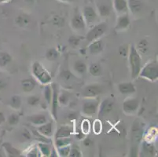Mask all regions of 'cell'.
Wrapping results in <instances>:
<instances>
[{
	"mask_svg": "<svg viewBox=\"0 0 158 157\" xmlns=\"http://www.w3.org/2000/svg\"><path fill=\"white\" fill-rule=\"evenodd\" d=\"M127 56H128L129 65H130L131 76L133 80H135L139 77L141 68L143 67L142 57H141V54H139L137 49L133 45L129 47V53Z\"/></svg>",
	"mask_w": 158,
	"mask_h": 157,
	"instance_id": "obj_1",
	"label": "cell"
},
{
	"mask_svg": "<svg viewBox=\"0 0 158 157\" xmlns=\"http://www.w3.org/2000/svg\"><path fill=\"white\" fill-rule=\"evenodd\" d=\"M31 72L34 77L43 85L49 84L52 80V77L50 72L39 61H35L32 64Z\"/></svg>",
	"mask_w": 158,
	"mask_h": 157,
	"instance_id": "obj_2",
	"label": "cell"
},
{
	"mask_svg": "<svg viewBox=\"0 0 158 157\" xmlns=\"http://www.w3.org/2000/svg\"><path fill=\"white\" fill-rule=\"evenodd\" d=\"M139 77L150 82H154L158 79V63L156 60H151L142 67Z\"/></svg>",
	"mask_w": 158,
	"mask_h": 157,
	"instance_id": "obj_3",
	"label": "cell"
},
{
	"mask_svg": "<svg viewBox=\"0 0 158 157\" xmlns=\"http://www.w3.org/2000/svg\"><path fill=\"white\" fill-rule=\"evenodd\" d=\"M107 29L108 25L104 22L94 24L87 31V35H86V39L88 43H91V42L99 39L104 35L105 33L107 31Z\"/></svg>",
	"mask_w": 158,
	"mask_h": 157,
	"instance_id": "obj_4",
	"label": "cell"
},
{
	"mask_svg": "<svg viewBox=\"0 0 158 157\" xmlns=\"http://www.w3.org/2000/svg\"><path fill=\"white\" fill-rule=\"evenodd\" d=\"M82 15L84 17L87 27L91 28L92 26L97 24L98 19V14L97 10L91 6H86L83 9Z\"/></svg>",
	"mask_w": 158,
	"mask_h": 157,
	"instance_id": "obj_5",
	"label": "cell"
},
{
	"mask_svg": "<svg viewBox=\"0 0 158 157\" xmlns=\"http://www.w3.org/2000/svg\"><path fill=\"white\" fill-rule=\"evenodd\" d=\"M99 101L95 98H86L82 105V112L87 116H93L98 113Z\"/></svg>",
	"mask_w": 158,
	"mask_h": 157,
	"instance_id": "obj_6",
	"label": "cell"
},
{
	"mask_svg": "<svg viewBox=\"0 0 158 157\" xmlns=\"http://www.w3.org/2000/svg\"><path fill=\"white\" fill-rule=\"evenodd\" d=\"M102 92V86L100 84L92 83V84H89L84 86V88L82 90L81 95L84 98H95Z\"/></svg>",
	"mask_w": 158,
	"mask_h": 157,
	"instance_id": "obj_7",
	"label": "cell"
},
{
	"mask_svg": "<svg viewBox=\"0 0 158 157\" xmlns=\"http://www.w3.org/2000/svg\"><path fill=\"white\" fill-rule=\"evenodd\" d=\"M140 101L136 97H128L123 101L122 109L123 112L127 115L135 114L139 109Z\"/></svg>",
	"mask_w": 158,
	"mask_h": 157,
	"instance_id": "obj_8",
	"label": "cell"
},
{
	"mask_svg": "<svg viewBox=\"0 0 158 157\" xmlns=\"http://www.w3.org/2000/svg\"><path fill=\"white\" fill-rule=\"evenodd\" d=\"M71 26L73 30L77 31H84L87 28L85 21L84 19V17L82 15V13L77 10L71 19Z\"/></svg>",
	"mask_w": 158,
	"mask_h": 157,
	"instance_id": "obj_9",
	"label": "cell"
},
{
	"mask_svg": "<svg viewBox=\"0 0 158 157\" xmlns=\"http://www.w3.org/2000/svg\"><path fill=\"white\" fill-rule=\"evenodd\" d=\"M113 108H114V101L112 98L105 99L99 104L98 111V116L101 117L107 116L113 111Z\"/></svg>",
	"mask_w": 158,
	"mask_h": 157,
	"instance_id": "obj_10",
	"label": "cell"
},
{
	"mask_svg": "<svg viewBox=\"0 0 158 157\" xmlns=\"http://www.w3.org/2000/svg\"><path fill=\"white\" fill-rule=\"evenodd\" d=\"M130 24L131 18L129 17L128 14L119 15L118 17H117V20H116L115 29L118 31H124V30H127L129 28Z\"/></svg>",
	"mask_w": 158,
	"mask_h": 157,
	"instance_id": "obj_11",
	"label": "cell"
},
{
	"mask_svg": "<svg viewBox=\"0 0 158 157\" xmlns=\"http://www.w3.org/2000/svg\"><path fill=\"white\" fill-rule=\"evenodd\" d=\"M51 87H52V99H51V109H52V116L54 119L57 120V106H58V101H57V97H58V86L57 83H51Z\"/></svg>",
	"mask_w": 158,
	"mask_h": 157,
	"instance_id": "obj_12",
	"label": "cell"
},
{
	"mask_svg": "<svg viewBox=\"0 0 158 157\" xmlns=\"http://www.w3.org/2000/svg\"><path fill=\"white\" fill-rule=\"evenodd\" d=\"M113 7L118 16L128 14L129 12L127 0H113Z\"/></svg>",
	"mask_w": 158,
	"mask_h": 157,
	"instance_id": "obj_13",
	"label": "cell"
},
{
	"mask_svg": "<svg viewBox=\"0 0 158 157\" xmlns=\"http://www.w3.org/2000/svg\"><path fill=\"white\" fill-rule=\"evenodd\" d=\"M117 89H118V91L123 95L132 94L136 92V87L131 82H123V83H119Z\"/></svg>",
	"mask_w": 158,
	"mask_h": 157,
	"instance_id": "obj_14",
	"label": "cell"
},
{
	"mask_svg": "<svg viewBox=\"0 0 158 157\" xmlns=\"http://www.w3.org/2000/svg\"><path fill=\"white\" fill-rule=\"evenodd\" d=\"M104 48V43L102 39L90 43L88 46V51L91 55H98L102 53Z\"/></svg>",
	"mask_w": 158,
	"mask_h": 157,
	"instance_id": "obj_15",
	"label": "cell"
},
{
	"mask_svg": "<svg viewBox=\"0 0 158 157\" xmlns=\"http://www.w3.org/2000/svg\"><path fill=\"white\" fill-rule=\"evenodd\" d=\"M54 127L51 122H47L44 124L37 126L36 131L44 137H51L53 134Z\"/></svg>",
	"mask_w": 158,
	"mask_h": 157,
	"instance_id": "obj_16",
	"label": "cell"
},
{
	"mask_svg": "<svg viewBox=\"0 0 158 157\" xmlns=\"http://www.w3.org/2000/svg\"><path fill=\"white\" fill-rule=\"evenodd\" d=\"M27 119L29 123L31 124L35 125V126H40V125L44 124V123L48 122L47 121V116L44 114L38 113V114H33L31 116H29L27 117Z\"/></svg>",
	"mask_w": 158,
	"mask_h": 157,
	"instance_id": "obj_17",
	"label": "cell"
},
{
	"mask_svg": "<svg viewBox=\"0 0 158 157\" xmlns=\"http://www.w3.org/2000/svg\"><path fill=\"white\" fill-rule=\"evenodd\" d=\"M112 7L107 2H98L97 3V12L101 17H109L111 14Z\"/></svg>",
	"mask_w": 158,
	"mask_h": 157,
	"instance_id": "obj_18",
	"label": "cell"
},
{
	"mask_svg": "<svg viewBox=\"0 0 158 157\" xmlns=\"http://www.w3.org/2000/svg\"><path fill=\"white\" fill-rule=\"evenodd\" d=\"M143 127L142 126L141 122L139 120H135L133 123V126L131 128V132H132V136L135 141H139L143 137Z\"/></svg>",
	"mask_w": 158,
	"mask_h": 157,
	"instance_id": "obj_19",
	"label": "cell"
},
{
	"mask_svg": "<svg viewBox=\"0 0 158 157\" xmlns=\"http://www.w3.org/2000/svg\"><path fill=\"white\" fill-rule=\"evenodd\" d=\"M73 129L68 125H63L57 129L55 134V138H69L73 134Z\"/></svg>",
	"mask_w": 158,
	"mask_h": 157,
	"instance_id": "obj_20",
	"label": "cell"
},
{
	"mask_svg": "<svg viewBox=\"0 0 158 157\" xmlns=\"http://www.w3.org/2000/svg\"><path fill=\"white\" fill-rule=\"evenodd\" d=\"M129 10L133 14H138L142 11L143 4L139 0H127Z\"/></svg>",
	"mask_w": 158,
	"mask_h": 157,
	"instance_id": "obj_21",
	"label": "cell"
},
{
	"mask_svg": "<svg viewBox=\"0 0 158 157\" xmlns=\"http://www.w3.org/2000/svg\"><path fill=\"white\" fill-rule=\"evenodd\" d=\"M2 148H3L6 153L7 154V155H9V156L17 157L21 155V152L9 142H5V143L2 144Z\"/></svg>",
	"mask_w": 158,
	"mask_h": 157,
	"instance_id": "obj_22",
	"label": "cell"
},
{
	"mask_svg": "<svg viewBox=\"0 0 158 157\" xmlns=\"http://www.w3.org/2000/svg\"><path fill=\"white\" fill-rule=\"evenodd\" d=\"M21 88L23 91L25 93H30L32 91L35 87V82L32 79H24L21 82Z\"/></svg>",
	"mask_w": 158,
	"mask_h": 157,
	"instance_id": "obj_23",
	"label": "cell"
},
{
	"mask_svg": "<svg viewBox=\"0 0 158 157\" xmlns=\"http://www.w3.org/2000/svg\"><path fill=\"white\" fill-rule=\"evenodd\" d=\"M88 72L91 76L98 77L102 75V68L101 64L98 63H92L90 64L88 68Z\"/></svg>",
	"mask_w": 158,
	"mask_h": 157,
	"instance_id": "obj_24",
	"label": "cell"
},
{
	"mask_svg": "<svg viewBox=\"0 0 158 157\" xmlns=\"http://www.w3.org/2000/svg\"><path fill=\"white\" fill-rule=\"evenodd\" d=\"M15 24L19 27H25L31 22V18L27 14H20L15 18Z\"/></svg>",
	"mask_w": 158,
	"mask_h": 157,
	"instance_id": "obj_25",
	"label": "cell"
},
{
	"mask_svg": "<svg viewBox=\"0 0 158 157\" xmlns=\"http://www.w3.org/2000/svg\"><path fill=\"white\" fill-rule=\"evenodd\" d=\"M13 57L8 52L0 51V67H6L12 61Z\"/></svg>",
	"mask_w": 158,
	"mask_h": 157,
	"instance_id": "obj_26",
	"label": "cell"
},
{
	"mask_svg": "<svg viewBox=\"0 0 158 157\" xmlns=\"http://www.w3.org/2000/svg\"><path fill=\"white\" fill-rule=\"evenodd\" d=\"M73 68H74L75 72H77L78 74L80 75H84L87 71V64H86L85 62H84L81 60H77L74 63V64H73Z\"/></svg>",
	"mask_w": 158,
	"mask_h": 157,
	"instance_id": "obj_27",
	"label": "cell"
},
{
	"mask_svg": "<svg viewBox=\"0 0 158 157\" xmlns=\"http://www.w3.org/2000/svg\"><path fill=\"white\" fill-rule=\"evenodd\" d=\"M139 54H146L149 50V43L146 39H141L135 47Z\"/></svg>",
	"mask_w": 158,
	"mask_h": 157,
	"instance_id": "obj_28",
	"label": "cell"
},
{
	"mask_svg": "<svg viewBox=\"0 0 158 157\" xmlns=\"http://www.w3.org/2000/svg\"><path fill=\"white\" fill-rule=\"evenodd\" d=\"M143 150L144 153L147 155H154L155 152H156V149H155L153 144L152 142H146V141L143 142Z\"/></svg>",
	"mask_w": 158,
	"mask_h": 157,
	"instance_id": "obj_29",
	"label": "cell"
},
{
	"mask_svg": "<svg viewBox=\"0 0 158 157\" xmlns=\"http://www.w3.org/2000/svg\"><path fill=\"white\" fill-rule=\"evenodd\" d=\"M22 105V101L19 95H14L10 98V106L15 110H19Z\"/></svg>",
	"mask_w": 158,
	"mask_h": 157,
	"instance_id": "obj_30",
	"label": "cell"
},
{
	"mask_svg": "<svg viewBox=\"0 0 158 157\" xmlns=\"http://www.w3.org/2000/svg\"><path fill=\"white\" fill-rule=\"evenodd\" d=\"M59 56V53L54 48H50L46 52V58L50 61H54Z\"/></svg>",
	"mask_w": 158,
	"mask_h": 157,
	"instance_id": "obj_31",
	"label": "cell"
},
{
	"mask_svg": "<svg viewBox=\"0 0 158 157\" xmlns=\"http://www.w3.org/2000/svg\"><path fill=\"white\" fill-rule=\"evenodd\" d=\"M52 87H51V85L47 84L45 85V88H44V98H45L46 101L48 105H51V99H52Z\"/></svg>",
	"mask_w": 158,
	"mask_h": 157,
	"instance_id": "obj_32",
	"label": "cell"
},
{
	"mask_svg": "<svg viewBox=\"0 0 158 157\" xmlns=\"http://www.w3.org/2000/svg\"><path fill=\"white\" fill-rule=\"evenodd\" d=\"M57 101H58V105H68L69 101V95L67 92H62L61 93H58V97H57Z\"/></svg>",
	"mask_w": 158,
	"mask_h": 157,
	"instance_id": "obj_33",
	"label": "cell"
},
{
	"mask_svg": "<svg viewBox=\"0 0 158 157\" xmlns=\"http://www.w3.org/2000/svg\"><path fill=\"white\" fill-rule=\"evenodd\" d=\"M38 147L40 149V152L45 156H50L51 155V148L48 144L39 143Z\"/></svg>",
	"mask_w": 158,
	"mask_h": 157,
	"instance_id": "obj_34",
	"label": "cell"
},
{
	"mask_svg": "<svg viewBox=\"0 0 158 157\" xmlns=\"http://www.w3.org/2000/svg\"><path fill=\"white\" fill-rule=\"evenodd\" d=\"M71 138L69 137V138H55V146L57 148H59V147L64 146V145H68L71 144Z\"/></svg>",
	"mask_w": 158,
	"mask_h": 157,
	"instance_id": "obj_35",
	"label": "cell"
},
{
	"mask_svg": "<svg viewBox=\"0 0 158 157\" xmlns=\"http://www.w3.org/2000/svg\"><path fill=\"white\" fill-rule=\"evenodd\" d=\"M90 129H91V124H90V121L87 119H84L82 121L81 125H80V131L84 134H87L90 132Z\"/></svg>",
	"mask_w": 158,
	"mask_h": 157,
	"instance_id": "obj_36",
	"label": "cell"
},
{
	"mask_svg": "<svg viewBox=\"0 0 158 157\" xmlns=\"http://www.w3.org/2000/svg\"><path fill=\"white\" fill-rule=\"evenodd\" d=\"M70 149H71V145H64V146L57 148V154H58L57 155H59V156H61V157L69 156V152H70Z\"/></svg>",
	"mask_w": 158,
	"mask_h": 157,
	"instance_id": "obj_37",
	"label": "cell"
},
{
	"mask_svg": "<svg viewBox=\"0 0 158 157\" xmlns=\"http://www.w3.org/2000/svg\"><path fill=\"white\" fill-rule=\"evenodd\" d=\"M20 116L17 113H12L7 118V123L10 126H16L19 123Z\"/></svg>",
	"mask_w": 158,
	"mask_h": 157,
	"instance_id": "obj_38",
	"label": "cell"
},
{
	"mask_svg": "<svg viewBox=\"0 0 158 157\" xmlns=\"http://www.w3.org/2000/svg\"><path fill=\"white\" fill-rule=\"evenodd\" d=\"M82 37L80 36H77V35H73V36L69 37V45L71 46L72 47L75 48V47H78L80 45V42L82 40Z\"/></svg>",
	"mask_w": 158,
	"mask_h": 157,
	"instance_id": "obj_39",
	"label": "cell"
},
{
	"mask_svg": "<svg viewBox=\"0 0 158 157\" xmlns=\"http://www.w3.org/2000/svg\"><path fill=\"white\" fill-rule=\"evenodd\" d=\"M92 129L93 131L96 134H99L101 133L102 130V122L99 119H96L94 120V122L92 124Z\"/></svg>",
	"mask_w": 158,
	"mask_h": 157,
	"instance_id": "obj_40",
	"label": "cell"
},
{
	"mask_svg": "<svg viewBox=\"0 0 158 157\" xmlns=\"http://www.w3.org/2000/svg\"><path fill=\"white\" fill-rule=\"evenodd\" d=\"M40 97L37 95H31L28 97L27 102L30 106H36L40 104Z\"/></svg>",
	"mask_w": 158,
	"mask_h": 157,
	"instance_id": "obj_41",
	"label": "cell"
},
{
	"mask_svg": "<svg viewBox=\"0 0 158 157\" xmlns=\"http://www.w3.org/2000/svg\"><path fill=\"white\" fill-rule=\"evenodd\" d=\"M82 152L77 148V147H71L70 149L69 154V157H81L82 156Z\"/></svg>",
	"mask_w": 158,
	"mask_h": 157,
	"instance_id": "obj_42",
	"label": "cell"
},
{
	"mask_svg": "<svg viewBox=\"0 0 158 157\" xmlns=\"http://www.w3.org/2000/svg\"><path fill=\"white\" fill-rule=\"evenodd\" d=\"M53 22L57 26H63L64 24V20L60 16H54L53 18Z\"/></svg>",
	"mask_w": 158,
	"mask_h": 157,
	"instance_id": "obj_43",
	"label": "cell"
},
{
	"mask_svg": "<svg viewBox=\"0 0 158 157\" xmlns=\"http://www.w3.org/2000/svg\"><path fill=\"white\" fill-rule=\"evenodd\" d=\"M119 53L121 56L123 57H126V56L128 55L129 53V47L127 45H123L120 47L119 49Z\"/></svg>",
	"mask_w": 158,
	"mask_h": 157,
	"instance_id": "obj_44",
	"label": "cell"
},
{
	"mask_svg": "<svg viewBox=\"0 0 158 157\" xmlns=\"http://www.w3.org/2000/svg\"><path fill=\"white\" fill-rule=\"evenodd\" d=\"M61 77L64 79V80H69L73 76V75L72 74L71 72L68 71V70H64V71L61 72Z\"/></svg>",
	"mask_w": 158,
	"mask_h": 157,
	"instance_id": "obj_45",
	"label": "cell"
},
{
	"mask_svg": "<svg viewBox=\"0 0 158 157\" xmlns=\"http://www.w3.org/2000/svg\"><path fill=\"white\" fill-rule=\"evenodd\" d=\"M21 136H22L23 138H24V139H26V140H29V139H31V133L28 131L26 128L23 129V130L21 131Z\"/></svg>",
	"mask_w": 158,
	"mask_h": 157,
	"instance_id": "obj_46",
	"label": "cell"
},
{
	"mask_svg": "<svg viewBox=\"0 0 158 157\" xmlns=\"http://www.w3.org/2000/svg\"><path fill=\"white\" fill-rule=\"evenodd\" d=\"M93 144H94V142H93V141L90 138H84V145L85 147H91Z\"/></svg>",
	"mask_w": 158,
	"mask_h": 157,
	"instance_id": "obj_47",
	"label": "cell"
},
{
	"mask_svg": "<svg viewBox=\"0 0 158 157\" xmlns=\"http://www.w3.org/2000/svg\"><path fill=\"white\" fill-rule=\"evenodd\" d=\"M6 116L4 115V113L0 111V125H2L6 122Z\"/></svg>",
	"mask_w": 158,
	"mask_h": 157,
	"instance_id": "obj_48",
	"label": "cell"
},
{
	"mask_svg": "<svg viewBox=\"0 0 158 157\" xmlns=\"http://www.w3.org/2000/svg\"><path fill=\"white\" fill-rule=\"evenodd\" d=\"M68 118L69 119H72V120H74V119H77V115L76 113H69L68 116Z\"/></svg>",
	"mask_w": 158,
	"mask_h": 157,
	"instance_id": "obj_49",
	"label": "cell"
},
{
	"mask_svg": "<svg viewBox=\"0 0 158 157\" xmlns=\"http://www.w3.org/2000/svg\"><path fill=\"white\" fill-rule=\"evenodd\" d=\"M28 156H37V151L36 149H34V150H31V152L28 153Z\"/></svg>",
	"mask_w": 158,
	"mask_h": 157,
	"instance_id": "obj_50",
	"label": "cell"
},
{
	"mask_svg": "<svg viewBox=\"0 0 158 157\" xmlns=\"http://www.w3.org/2000/svg\"><path fill=\"white\" fill-rule=\"evenodd\" d=\"M6 86V83L3 80H0V90L4 89Z\"/></svg>",
	"mask_w": 158,
	"mask_h": 157,
	"instance_id": "obj_51",
	"label": "cell"
},
{
	"mask_svg": "<svg viewBox=\"0 0 158 157\" xmlns=\"http://www.w3.org/2000/svg\"><path fill=\"white\" fill-rule=\"evenodd\" d=\"M76 136H77V138H78V139H80V140H81V139H84V136H85V134H83L81 131H80V133L77 134L76 135Z\"/></svg>",
	"mask_w": 158,
	"mask_h": 157,
	"instance_id": "obj_52",
	"label": "cell"
},
{
	"mask_svg": "<svg viewBox=\"0 0 158 157\" xmlns=\"http://www.w3.org/2000/svg\"><path fill=\"white\" fill-rule=\"evenodd\" d=\"M10 0H0V4H4L6 3V2H10Z\"/></svg>",
	"mask_w": 158,
	"mask_h": 157,
	"instance_id": "obj_53",
	"label": "cell"
},
{
	"mask_svg": "<svg viewBox=\"0 0 158 157\" xmlns=\"http://www.w3.org/2000/svg\"><path fill=\"white\" fill-rule=\"evenodd\" d=\"M27 3H33V2H35V0H24Z\"/></svg>",
	"mask_w": 158,
	"mask_h": 157,
	"instance_id": "obj_54",
	"label": "cell"
},
{
	"mask_svg": "<svg viewBox=\"0 0 158 157\" xmlns=\"http://www.w3.org/2000/svg\"><path fill=\"white\" fill-rule=\"evenodd\" d=\"M59 1H61V2H70L72 0H59Z\"/></svg>",
	"mask_w": 158,
	"mask_h": 157,
	"instance_id": "obj_55",
	"label": "cell"
},
{
	"mask_svg": "<svg viewBox=\"0 0 158 157\" xmlns=\"http://www.w3.org/2000/svg\"><path fill=\"white\" fill-rule=\"evenodd\" d=\"M2 156V155H1V152H0V157Z\"/></svg>",
	"mask_w": 158,
	"mask_h": 157,
	"instance_id": "obj_56",
	"label": "cell"
}]
</instances>
